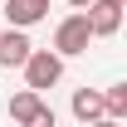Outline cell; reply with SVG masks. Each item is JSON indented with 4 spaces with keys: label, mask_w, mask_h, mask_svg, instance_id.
Segmentation results:
<instances>
[{
    "label": "cell",
    "mask_w": 127,
    "mask_h": 127,
    "mask_svg": "<svg viewBox=\"0 0 127 127\" xmlns=\"http://www.w3.org/2000/svg\"><path fill=\"white\" fill-rule=\"evenodd\" d=\"M88 39H93V25H88V15H68V20H59V30H54V54L59 59H73V54H83L88 49Z\"/></svg>",
    "instance_id": "cell-1"
},
{
    "label": "cell",
    "mask_w": 127,
    "mask_h": 127,
    "mask_svg": "<svg viewBox=\"0 0 127 127\" xmlns=\"http://www.w3.org/2000/svg\"><path fill=\"white\" fill-rule=\"evenodd\" d=\"M59 78H64V59L54 54V49H34L30 64H25V88L44 93V88H54Z\"/></svg>",
    "instance_id": "cell-2"
},
{
    "label": "cell",
    "mask_w": 127,
    "mask_h": 127,
    "mask_svg": "<svg viewBox=\"0 0 127 127\" xmlns=\"http://www.w3.org/2000/svg\"><path fill=\"white\" fill-rule=\"evenodd\" d=\"M44 15H49V0H5L10 30H30V25H39Z\"/></svg>",
    "instance_id": "cell-3"
},
{
    "label": "cell",
    "mask_w": 127,
    "mask_h": 127,
    "mask_svg": "<svg viewBox=\"0 0 127 127\" xmlns=\"http://www.w3.org/2000/svg\"><path fill=\"white\" fill-rule=\"evenodd\" d=\"M30 54H34V44L25 39V30H5L0 34V64H5V68H25Z\"/></svg>",
    "instance_id": "cell-4"
},
{
    "label": "cell",
    "mask_w": 127,
    "mask_h": 127,
    "mask_svg": "<svg viewBox=\"0 0 127 127\" xmlns=\"http://www.w3.org/2000/svg\"><path fill=\"white\" fill-rule=\"evenodd\" d=\"M73 117H78V122H103V117H108V93H98V88H78V93H73Z\"/></svg>",
    "instance_id": "cell-5"
},
{
    "label": "cell",
    "mask_w": 127,
    "mask_h": 127,
    "mask_svg": "<svg viewBox=\"0 0 127 127\" xmlns=\"http://www.w3.org/2000/svg\"><path fill=\"white\" fill-rule=\"evenodd\" d=\"M83 15H88V25H93V39H108V34L122 30V10H117V5H103V0H98V5H88Z\"/></svg>",
    "instance_id": "cell-6"
},
{
    "label": "cell",
    "mask_w": 127,
    "mask_h": 127,
    "mask_svg": "<svg viewBox=\"0 0 127 127\" xmlns=\"http://www.w3.org/2000/svg\"><path fill=\"white\" fill-rule=\"evenodd\" d=\"M39 108H44V98L34 93V88H25V93H15V98H10V117H15L20 127L30 122V117H34V112H39Z\"/></svg>",
    "instance_id": "cell-7"
},
{
    "label": "cell",
    "mask_w": 127,
    "mask_h": 127,
    "mask_svg": "<svg viewBox=\"0 0 127 127\" xmlns=\"http://www.w3.org/2000/svg\"><path fill=\"white\" fill-rule=\"evenodd\" d=\"M108 117H117V122L127 117V83H112L108 88Z\"/></svg>",
    "instance_id": "cell-8"
},
{
    "label": "cell",
    "mask_w": 127,
    "mask_h": 127,
    "mask_svg": "<svg viewBox=\"0 0 127 127\" xmlns=\"http://www.w3.org/2000/svg\"><path fill=\"white\" fill-rule=\"evenodd\" d=\"M25 127H59V117H54V108H49V103H44V108L34 112V117H30V122H25Z\"/></svg>",
    "instance_id": "cell-9"
},
{
    "label": "cell",
    "mask_w": 127,
    "mask_h": 127,
    "mask_svg": "<svg viewBox=\"0 0 127 127\" xmlns=\"http://www.w3.org/2000/svg\"><path fill=\"white\" fill-rule=\"evenodd\" d=\"M68 5H73V10H88V5H98V0H68Z\"/></svg>",
    "instance_id": "cell-10"
},
{
    "label": "cell",
    "mask_w": 127,
    "mask_h": 127,
    "mask_svg": "<svg viewBox=\"0 0 127 127\" xmlns=\"http://www.w3.org/2000/svg\"><path fill=\"white\" fill-rule=\"evenodd\" d=\"M93 127H117V117H103V122H93Z\"/></svg>",
    "instance_id": "cell-11"
},
{
    "label": "cell",
    "mask_w": 127,
    "mask_h": 127,
    "mask_svg": "<svg viewBox=\"0 0 127 127\" xmlns=\"http://www.w3.org/2000/svg\"><path fill=\"white\" fill-rule=\"evenodd\" d=\"M103 5H117V10H127V0H103Z\"/></svg>",
    "instance_id": "cell-12"
}]
</instances>
